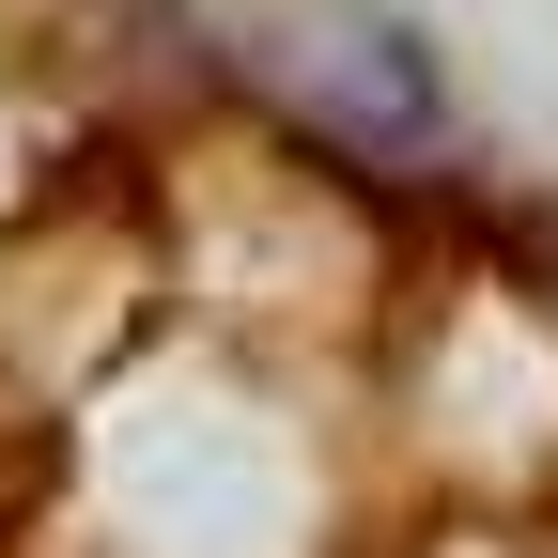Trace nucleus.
Instances as JSON below:
<instances>
[{
    "label": "nucleus",
    "mask_w": 558,
    "mask_h": 558,
    "mask_svg": "<svg viewBox=\"0 0 558 558\" xmlns=\"http://www.w3.org/2000/svg\"><path fill=\"white\" fill-rule=\"evenodd\" d=\"M311 109H341L373 156H435L450 140V78H435V47H418L403 16H341L326 62H311Z\"/></svg>",
    "instance_id": "obj_1"
}]
</instances>
